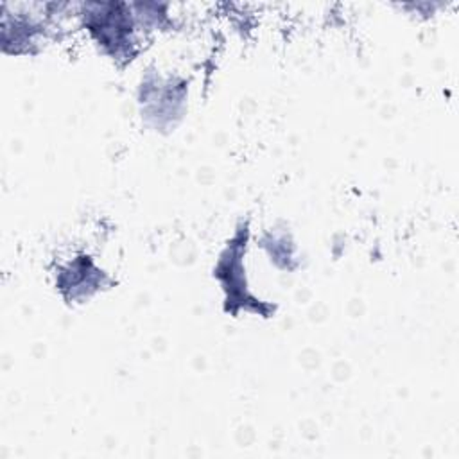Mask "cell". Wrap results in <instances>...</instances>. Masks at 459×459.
Masks as SVG:
<instances>
[{
  "instance_id": "3",
  "label": "cell",
  "mask_w": 459,
  "mask_h": 459,
  "mask_svg": "<svg viewBox=\"0 0 459 459\" xmlns=\"http://www.w3.org/2000/svg\"><path fill=\"white\" fill-rule=\"evenodd\" d=\"M81 269H79V260L70 264L68 269H65L61 274H59V283L57 287L61 290L65 289H70V296L72 298H77V296H84L88 294V290H95L100 283V278L104 276L102 271H99L91 260L86 256L84 258V267H82V274H79Z\"/></svg>"
},
{
  "instance_id": "1",
  "label": "cell",
  "mask_w": 459,
  "mask_h": 459,
  "mask_svg": "<svg viewBox=\"0 0 459 459\" xmlns=\"http://www.w3.org/2000/svg\"><path fill=\"white\" fill-rule=\"evenodd\" d=\"M84 22L113 57L133 54V18L126 4H88Z\"/></svg>"
},
{
  "instance_id": "2",
  "label": "cell",
  "mask_w": 459,
  "mask_h": 459,
  "mask_svg": "<svg viewBox=\"0 0 459 459\" xmlns=\"http://www.w3.org/2000/svg\"><path fill=\"white\" fill-rule=\"evenodd\" d=\"M246 238L247 231H237L228 247L222 251L219 264L215 267V276L221 280L226 290V301L230 305V310L235 314V305L240 307H255V310H262V303L251 298L246 290V283H242V253L246 249Z\"/></svg>"
}]
</instances>
